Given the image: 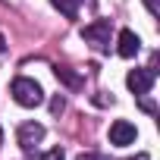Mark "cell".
<instances>
[{
	"label": "cell",
	"instance_id": "10",
	"mask_svg": "<svg viewBox=\"0 0 160 160\" xmlns=\"http://www.w3.org/2000/svg\"><path fill=\"white\" fill-rule=\"evenodd\" d=\"M144 7H148L151 16H160V3H157V0H144Z\"/></svg>",
	"mask_w": 160,
	"mask_h": 160
},
{
	"label": "cell",
	"instance_id": "3",
	"mask_svg": "<svg viewBox=\"0 0 160 160\" xmlns=\"http://www.w3.org/2000/svg\"><path fill=\"white\" fill-rule=\"evenodd\" d=\"M154 78H157V69H154V66H148V69H132V72L126 75V85H129V91H132L135 98H144V94L154 88Z\"/></svg>",
	"mask_w": 160,
	"mask_h": 160
},
{
	"label": "cell",
	"instance_id": "11",
	"mask_svg": "<svg viewBox=\"0 0 160 160\" xmlns=\"http://www.w3.org/2000/svg\"><path fill=\"white\" fill-rule=\"evenodd\" d=\"M63 107H66L63 98H53V101H50V110H53V113H63Z\"/></svg>",
	"mask_w": 160,
	"mask_h": 160
},
{
	"label": "cell",
	"instance_id": "14",
	"mask_svg": "<svg viewBox=\"0 0 160 160\" xmlns=\"http://www.w3.org/2000/svg\"><path fill=\"white\" fill-rule=\"evenodd\" d=\"M132 160H151V157H148V154H138V157H132Z\"/></svg>",
	"mask_w": 160,
	"mask_h": 160
},
{
	"label": "cell",
	"instance_id": "12",
	"mask_svg": "<svg viewBox=\"0 0 160 160\" xmlns=\"http://www.w3.org/2000/svg\"><path fill=\"white\" fill-rule=\"evenodd\" d=\"M78 160H101L98 154H78Z\"/></svg>",
	"mask_w": 160,
	"mask_h": 160
},
{
	"label": "cell",
	"instance_id": "13",
	"mask_svg": "<svg viewBox=\"0 0 160 160\" xmlns=\"http://www.w3.org/2000/svg\"><path fill=\"white\" fill-rule=\"evenodd\" d=\"M3 50H7V38H3V35H0V53H3Z\"/></svg>",
	"mask_w": 160,
	"mask_h": 160
},
{
	"label": "cell",
	"instance_id": "15",
	"mask_svg": "<svg viewBox=\"0 0 160 160\" xmlns=\"http://www.w3.org/2000/svg\"><path fill=\"white\" fill-rule=\"evenodd\" d=\"M0 141H3V135H0Z\"/></svg>",
	"mask_w": 160,
	"mask_h": 160
},
{
	"label": "cell",
	"instance_id": "6",
	"mask_svg": "<svg viewBox=\"0 0 160 160\" xmlns=\"http://www.w3.org/2000/svg\"><path fill=\"white\" fill-rule=\"evenodd\" d=\"M138 50H141V38H138L132 28H122V32H119V38H116V53H119V57H126V60H132Z\"/></svg>",
	"mask_w": 160,
	"mask_h": 160
},
{
	"label": "cell",
	"instance_id": "1",
	"mask_svg": "<svg viewBox=\"0 0 160 160\" xmlns=\"http://www.w3.org/2000/svg\"><path fill=\"white\" fill-rule=\"evenodd\" d=\"M10 91H13V101H16L19 107H38V104H44V91H41V85L35 82V78L19 75Z\"/></svg>",
	"mask_w": 160,
	"mask_h": 160
},
{
	"label": "cell",
	"instance_id": "7",
	"mask_svg": "<svg viewBox=\"0 0 160 160\" xmlns=\"http://www.w3.org/2000/svg\"><path fill=\"white\" fill-rule=\"evenodd\" d=\"M50 3H53L66 19H75V16H78V3H82V0H50Z\"/></svg>",
	"mask_w": 160,
	"mask_h": 160
},
{
	"label": "cell",
	"instance_id": "5",
	"mask_svg": "<svg viewBox=\"0 0 160 160\" xmlns=\"http://www.w3.org/2000/svg\"><path fill=\"white\" fill-rule=\"evenodd\" d=\"M135 138H138V129H135L129 119H116V122L110 126V144L129 148V144H135Z\"/></svg>",
	"mask_w": 160,
	"mask_h": 160
},
{
	"label": "cell",
	"instance_id": "4",
	"mask_svg": "<svg viewBox=\"0 0 160 160\" xmlns=\"http://www.w3.org/2000/svg\"><path fill=\"white\" fill-rule=\"evenodd\" d=\"M41 138H44V126L41 122H22L19 132H16V141H19V148L25 154H35V148L41 144Z\"/></svg>",
	"mask_w": 160,
	"mask_h": 160
},
{
	"label": "cell",
	"instance_id": "2",
	"mask_svg": "<svg viewBox=\"0 0 160 160\" xmlns=\"http://www.w3.org/2000/svg\"><path fill=\"white\" fill-rule=\"evenodd\" d=\"M82 38H85L94 50L107 53V50H110V22H107V19H98V22L85 25V28H82Z\"/></svg>",
	"mask_w": 160,
	"mask_h": 160
},
{
	"label": "cell",
	"instance_id": "8",
	"mask_svg": "<svg viewBox=\"0 0 160 160\" xmlns=\"http://www.w3.org/2000/svg\"><path fill=\"white\" fill-rule=\"evenodd\" d=\"M53 72H57V78H60V82H66V85H69V88H78V85H82V78H78V75H75V72H69V69H66V66H57V69H53Z\"/></svg>",
	"mask_w": 160,
	"mask_h": 160
},
{
	"label": "cell",
	"instance_id": "9",
	"mask_svg": "<svg viewBox=\"0 0 160 160\" xmlns=\"http://www.w3.org/2000/svg\"><path fill=\"white\" fill-rule=\"evenodd\" d=\"M41 160H66V154H63V148H53V151H47Z\"/></svg>",
	"mask_w": 160,
	"mask_h": 160
}]
</instances>
